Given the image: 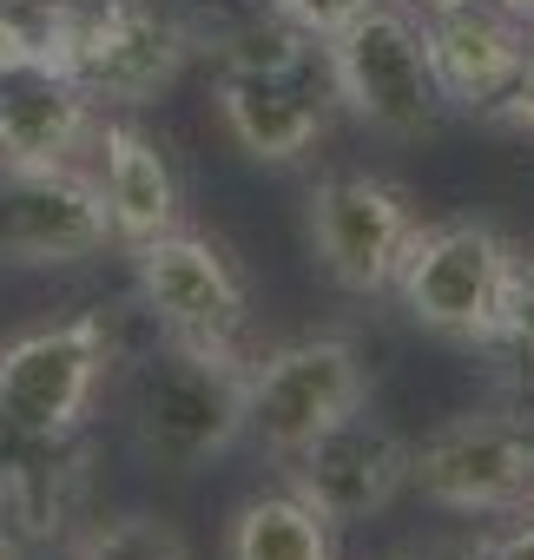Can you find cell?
I'll use <instances>...</instances> for the list:
<instances>
[{"mask_svg":"<svg viewBox=\"0 0 534 560\" xmlns=\"http://www.w3.org/2000/svg\"><path fill=\"white\" fill-rule=\"evenodd\" d=\"M34 60H47L40 0H27V8H0V73H8V67H34Z\"/></svg>","mask_w":534,"mask_h":560,"instance_id":"44dd1931","label":"cell"},{"mask_svg":"<svg viewBox=\"0 0 534 560\" xmlns=\"http://www.w3.org/2000/svg\"><path fill=\"white\" fill-rule=\"evenodd\" d=\"M409 237H416L409 198L370 172H344V178H324L311 191V244H317L324 270L357 298L396 284Z\"/></svg>","mask_w":534,"mask_h":560,"instance_id":"ba28073f","label":"cell"},{"mask_svg":"<svg viewBox=\"0 0 534 560\" xmlns=\"http://www.w3.org/2000/svg\"><path fill=\"white\" fill-rule=\"evenodd\" d=\"M106 172H100V198H106V224L113 237H126L132 250L178 231V178L165 165V152L139 132V126H106L100 132Z\"/></svg>","mask_w":534,"mask_h":560,"instance_id":"9a60e30c","label":"cell"},{"mask_svg":"<svg viewBox=\"0 0 534 560\" xmlns=\"http://www.w3.org/2000/svg\"><path fill=\"white\" fill-rule=\"evenodd\" d=\"M73 560H191V547H185V534H178L172 521H159V514H119V521L93 527Z\"/></svg>","mask_w":534,"mask_h":560,"instance_id":"ac0fdd59","label":"cell"},{"mask_svg":"<svg viewBox=\"0 0 534 560\" xmlns=\"http://www.w3.org/2000/svg\"><path fill=\"white\" fill-rule=\"evenodd\" d=\"M291 462H298V494H304L330 527L370 521V514L390 508L396 488L409 481V448H403L383 422H370L363 409H350L344 422H330V429H324L311 448H298Z\"/></svg>","mask_w":534,"mask_h":560,"instance_id":"7c38bea8","label":"cell"},{"mask_svg":"<svg viewBox=\"0 0 534 560\" xmlns=\"http://www.w3.org/2000/svg\"><path fill=\"white\" fill-rule=\"evenodd\" d=\"M0 8H27V0H0Z\"/></svg>","mask_w":534,"mask_h":560,"instance_id":"484cf974","label":"cell"},{"mask_svg":"<svg viewBox=\"0 0 534 560\" xmlns=\"http://www.w3.org/2000/svg\"><path fill=\"white\" fill-rule=\"evenodd\" d=\"M231 560H330V521L298 488L257 494L231 521Z\"/></svg>","mask_w":534,"mask_h":560,"instance_id":"e0dca14e","label":"cell"},{"mask_svg":"<svg viewBox=\"0 0 534 560\" xmlns=\"http://www.w3.org/2000/svg\"><path fill=\"white\" fill-rule=\"evenodd\" d=\"M67 435H21L0 422V514L27 534H54L73 508V462L60 448Z\"/></svg>","mask_w":534,"mask_h":560,"instance_id":"2e32d148","label":"cell"},{"mask_svg":"<svg viewBox=\"0 0 534 560\" xmlns=\"http://www.w3.org/2000/svg\"><path fill=\"white\" fill-rule=\"evenodd\" d=\"M113 237L100 185L73 165H0V257L14 264H80Z\"/></svg>","mask_w":534,"mask_h":560,"instance_id":"30bf717a","label":"cell"},{"mask_svg":"<svg viewBox=\"0 0 534 560\" xmlns=\"http://www.w3.org/2000/svg\"><path fill=\"white\" fill-rule=\"evenodd\" d=\"M139 298L178 343H231L244 324V284L218 244L165 231L139 244Z\"/></svg>","mask_w":534,"mask_h":560,"instance_id":"8fae6325","label":"cell"},{"mask_svg":"<svg viewBox=\"0 0 534 560\" xmlns=\"http://www.w3.org/2000/svg\"><path fill=\"white\" fill-rule=\"evenodd\" d=\"M218 113L251 159L271 165L311 152L324 132V100L304 86L298 67H231L218 80Z\"/></svg>","mask_w":534,"mask_h":560,"instance_id":"5bb4252c","label":"cell"},{"mask_svg":"<svg viewBox=\"0 0 534 560\" xmlns=\"http://www.w3.org/2000/svg\"><path fill=\"white\" fill-rule=\"evenodd\" d=\"M93 139V100L47 60L0 73V165H67Z\"/></svg>","mask_w":534,"mask_h":560,"instance_id":"4fadbf2b","label":"cell"},{"mask_svg":"<svg viewBox=\"0 0 534 560\" xmlns=\"http://www.w3.org/2000/svg\"><path fill=\"white\" fill-rule=\"evenodd\" d=\"M481 560H488V553H481Z\"/></svg>","mask_w":534,"mask_h":560,"instance_id":"4316f807","label":"cell"},{"mask_svg":"<svg viewBox=\"0 0 534 560\" xmlns=\"http://www.w3.org/2000/svg\"><path fill=\"white\" fill-rule=\"evenodd\" d=\"M501 113L514 119V126H527L534 132V54H527V67H521V80L501 93Z\"/></svg>","mask_w":534,"mask_h":560,"instance_id":"7402d4cb","label":"cell"},{"mask_svg":"<svg viewBox=\"0 0 534 560\" xmlns=\"http://www.w3.org/2000/svg\"><path fill=\"white\" fill-rule=\"evenodd\" d=\"M324 67H330V86L337 100L370 119L376 132H396V139H416L436 126V73H429V47H422V27L396 8H376L357 14L344 34L324 40Z\"/></svg>","mask_w":534,"mask_h":560,"instance_id":"277c9868","label":"cell"},{"mask_svg":"<svg viewBox=\"0 0 534 560\" xmlns=\"http://www.w3.org/2000/svg\"><path fill=\"white\" fill-rule=\"evenodd\" d=\"M350 409H363V363H357V350L344 337H311V343H291V350L264 357L251 370L244 429L271 455H298L330 422H344Z\"/></svg>","mask_w":534,"mask_h":560,"instance_id":"5b68a950","label":"cell"},{"mask_svg":"<svg viewBox=\"0 0 534 560\" xmlns=\"http://www.w3.org/2000/svg\"><path fill=\"white\" fill-rule=\"evenodd\" d=\"M409 481L455 514H508L534 501V429L521 416H462L409 448Z\"/></svg>","mask_w":534,"mask_h":560,"instance_id":"8992f818","label":"cell"},{"mask_svg":"<svg viewBox=\"0 0 534 560\" xmlns=\"http://www.w3.org/2000/svg\"><path fill=\"white\" fill-rule=\"evenodd\" d=\"M501 8H514L521 21H534V0H501Z\"/></svg>","mask_w":534,"mask_h":560,"instance_id":"cb8c5ba5","label":"cell"},{"mask_svg":"<svg viewBox=\"0 0 534 560\" xmlns=\"http://www.w3.org/2000/svg\"><path fill=\"white\" fill-rule=\"evenodd\" d=\"M47 67H60L93 106H139L165 93L191 54V34L152 0H40Z\"/></svg>","mask_w":534,"mask_h":560,"instance_id":"6da1fadb","label":"cell"},{"mask_svg":"<svg viewBox=\"0 0 534 560\" xmlns=\"http://www.w3.org/2000/svg\"><path fill=\"white\" fill-rule=\"evenodd\" d=\"M488 560H534V521H521L514 534H501V540L488 547Z\"/></svg>","mask_w":534,"mask_h":560,"instance_id":"603a6c76","label":"cell"},{"mask_svg":"<svg viewBox=\"0 0 534 560\" xmlns=\"http://www.w3.org/2000/svg\"><path fill=\"white\" fill-rule=\"evenodd\" d=\"M244 396H251V370L231 357V343L172 337L132 376V435L159 468L185 475L244 435Z\"/></svg>","mask_w":534,"mask_h":560,"instance_id":"7a4b0ae2","label":"cell"},{"mask_svg":"<svg viewBox=\"0 0 534 560\" xmlns=\"http://www.w3.org/2000/svg\"><path fill=\"white\" fill-rule=\"evenodd\" d=\"M113 337L100 317H73L0 350V422L21 435H73L106 376Z\"/></svg>","mask_w":534,"mask_h":560,"instance_id":"52a82bcc","label":"cell"},{"mask_svg":"<svg viewBox=\"0 0 534 560\" xmlns=\"http://www.w3.org/2000/svg\"><path fill=\"white\" fill-rule=\"evenodd\" d=\"M0 560H14V540H8V534H0Z\"/></svg>","mask_w":534,"mask_h":560,"instance_id":"d4e9b609","label":"cell"},{"mask_svg":"<svg viewBox=\"0 0 534 560\" xmlns=\"http://www.w3.org/2000/svg\"><path fill=\"white\" fill-rule=\"evenodd\" d=\"M285 27H298L304 40H330V34H344L357 14H370L376 0H264Z\"/></svg>","mask_w":534,"mask_h":560,"instance_id":"d6986e66","label":"cell"},{"mask_svg":"<svg viewBox=\"0 0 534 560\" xmlns=\"http://www.w3.org/2000/svg\"><path fill=\"white\" fill-rule=\"evenodd\" d=\"M495 337L534 370V270H521L514 264V277H508V291H501V317H495Z\"/></svg>","mask_w":534,"mask_h":560,"instance_id":"ffe728a7","label":"cell"},{"mask_svg":"<svg viewBox=\"0 0 534 560\" xmlns=\"http://www.w3.org/2000/svg\"><path fill=\"white\" fill-rule=\"evenodd\" d=\"M508 277H514V257L488 224H436L409 237L396 264V291L422 330L455 343H495Z\"/></svg>","mask_w":534,"mask_h":560,"instance_id":"3957f363","label":"cell"},{"mask_svg":"<svg viewBox=\"0 0 534 560\" xmlns=\"http://www.w3.org/2000/svg\"><path fill=\"white\" fill-rule=\"evenodd\" d=\"M422 47L449 106H501L527 67V21L501 0H422Z\"/></svg>","mask_w":534,"mask_h":560,"instance_id":"9c48e42d","label":"cell"}]
</instances>
